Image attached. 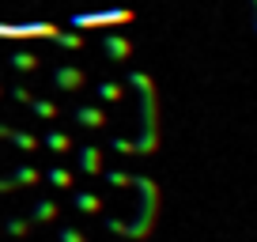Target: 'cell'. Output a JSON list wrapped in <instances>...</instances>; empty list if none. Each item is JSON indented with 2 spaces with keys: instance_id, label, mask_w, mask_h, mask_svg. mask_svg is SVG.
Returning a JSON list of instances; mask_svg holds the SVG:
<instances>
[{
  "instance_id": "cell-10",
  "label": "cell",
  "mask_w": 257,
  "mask_h": 242,
  "mask_svg": "<svg viewBox=\"0 0 257 242\" xmlns=\"http://www.w3.org/2000/svg\"><path fill=\"white\" fill-rule=\"evenodd\" d=\"M57 216H61V204H57V201H49V197L34 201V208H31V223H53Z\"/></svg>"
},
{
  "instance_id": "cell-11",
  "label": "cell",
  "mask_w": 257,
  "mask_h": 242,
  "mask_svg": "<svg viewBox=\"0 0 257 242\" xmlns=\"http://www.w3.org/2000/svg\"><path fill=\"white\" fill-rule=\"evenodd\" d=\"M95 98L98 102H121V98H125V83H117V80L95 83Z\"/></svg>"
},
{
  "instance_id": "cell-12",
  "label": "cell",
  "mask_w": 257,
  "mask_h": 242,
  "mask_svg": "<svg viewBox=\"0 0 257 242\" xmlns=\"http://www.w3.org/2000/svg\"><path fill=\"white\" fill-rule=\"evenodd\" d=\"M27 106H31V110H34V117H42V121H57V117H61L57 102H49V98H31Z\"/></svg>"
},
{
  "instance_id": "cell-18",
  "label": "cell",
  "mask_w": 257,
  "mask_h": 242,
  "mask_svg": "<svg viewBox=\"0 0 257 242\" xmlns=\"http://www.w3.org/2000/svg\"><path fill=\"white\" fill-rule=\"evenodd\" d=\"M57 242H87V234H83L80 227H72V223H61L57 227Z\"/></svg>"
},
{
  "instance_id": "cell-1",
  "label": "cell",
  "mask_w": 257,
  "mask_h": 242,
  "mask_svg": "<svg viewBox=\"0 0 257 242\" xmlns=\"http://www.w3.org/2000/svg\"><path fill=\"white\" fill-rule=\"evenodd\" d=\"M125 83L137 91V113H140V137H110V148L121 155H155L159 152V91L148 72H128Z\"/></svg>"
},
{
  "instance_id": "cell-20",
  "label": "cell",
  "mask_w": 257,
  "mask_h": 242,
  "mask_svg": "<svg viewBox=\"0 0 257 242\" xmlns=\"http://www.w3.org/2000/svg\"><path fill=\"white\" fill-rule=\"evenodd\" d=\"M8 137L19 144V152H34V148H38V137H34V133H19V129H12Z\"/></svg>"
},
{
  "instance_id": "cell-2",
  "label": "cell",
  "mask_w": 257,
  "mask_h": 242,
  "mask_svg": "<svg viewBox=\"0 0 257 242\" xmlns=\"http://www.w3.org/2000/svg\"><path fill=\"white\" fill-rule=\"evenodd\" d=\"M128 186L137 189V216L133 219H113V216H102V227L110 234H121V238H148L155 231V219H159V186H155L148 174H133Z\"/></svg>"
},
{
  "instance_id": "cell-15",
  "label": "cell",
  "mask_w": 257,
  "mask_h": 242,
  "mask_svg": "<svg viewBox=\"0 0 257 242\" xmlns=\"http://www.w3.org/2000/svg\"><path fill=\"white\" fill-rule=\"evenodd\" d=\"M12 182H16V186H38V182H42V170L31 167V163H23V167H16Z\"/></svg>"
},
{
  "instance_id": "cell-6",
  "label": "cell",
  "mask_w": 257,
  "mask_h": 242,
  "mask_svg": "<svg viewBox=\"0 0 257 242\" xmlns=\"http://www.w3.org/2000/svg\"><path fill=\"white\" fill-rule=\"evenodd\" d=\"M133 38H125V34H117V31H106L102 34V53L110 57V61H128L133 57Z\"/></svg>"
},
{
  "instance_id": "cell-7",
  "label": "cell",
  "mask_w": 257,
  "mask_h": 242,
  "mask_svg": "<svg viewBox=\"0 0 257 242\" xmlns=\"http://www.w3.org/2000/svg\"><path fill=\"white\" fill-rule=\"evenodd\" d=\"M72 121H80V129H106V110L102 106H87V102H80L72 110Z\"/></svg>"
},
{
  "instance_id": "cell-8",
  "label": "cell",
  "mask_w": 257,
  "mask_h": 242,
  "mask_svg": "<svg viewBox=\"0 0 257 242\" xmlns=\"http://www.w3.org/2000/svg\"><path fill=\"white\" fill-rule=\"evenodd\" d=\"M38 144L46 148V152H53V155H68V152L76 148V144H72V137H68V133H61V129H49L46 137L38 140Z\"/></svg>"
},
{
  "instance_id": "cell-19",
  "label": "cell",
  "mask_w": 257,
  "mask_h": 242,
  "mask_svg": "<svg viewBox=\"0 0 257 242\" xmlns=\"http://www.w3.org/2000/svg\"><path fill=\"white\" fill-rule=\"evenodd\" d=\"M102 178L110 182L113 189H125V186H128V178H133V174H128V170H121V167H110V170H102Z\"/></svg>"
},
{
  "instance_id": "cell-13",
  "label": "cell",
  "mask_w": 257,
  "mask_h": 242,
  "mask_svg": "<svg viewBox=\"0 0 257 242\" xmlns=\"http://www.w3.org/2000/svg\"><path fill=\"white\" fill-rule=\"evenodd\" d=\"M42 178H46L53 189H72V170H64V167H49Z\"/></svg>"
},
{
  "instance_id": "cell-4",
  "label": "cell",
  "mask_w": 257,
  "mask_h": 242,
  "mask_svg": "<svg viewBox=\"0 0 257 242\" xmlns=\"http://www.w3.org/2000/svg\"><path fill=\"white\" fill-rule=\"evenodd\" d=\"M72 155H76V167H80V174H87V178H98L106 170V163H102V148H95V144H80V148H72Z\"/></svg>"
},
{
  "instance_id": "cell-3",
  "label": "cell",
  "mask_w": 257,
  "mask_h": 242,
  "mask_svg": "<svg viewBox=\"0 0 257 242\" xmlns=\"http://www.w3.org/2000/svg\"><path fill=\"white\" fill-rule=\"evenodd\" d=\"M137 19V12L133 8H98V12H76L72 19H68V27L72 31H91V27H128Z\"/></svg>"
},
{
  "instance_id": "cell-21",
  "label": "cell",
  "mask_w": 257,
  "mask_h": 242,
  "mask_svg": "<svg viewBox=\"0 0 257 242\" xmlns=\"http://www.w3.org/2000/svg\"><path fill=\"white\" fill-rule=\"evenodd\" d=\"M12 98H16V102H31V91H27V87H12Z\"/></svg>"
},
{
  "instance_id": "cell-22",
  "label": "cell",
  "mask_w": 257,
  "mask_h": 242,
  "mask_svg": "<svg viewBox=\"0 0 257 242\" xmlns=\"http://www.w3.org/2000/svg\"><path fill=\"white\" fill-rule=\"evenodd\" d=\"M0 95H4V87H0Z\"/></svg>"
},
{
  "instance_id": "cell-9",
  "label": "cell",
  "mask_w": 257,
  "mask_h": 242,
  "mask_svg": "<svg viewBox=\"0 0 257 242\" xmlns=\"http://www.w3.org/2000/svg\"><path fill=\"white\" fill-rule=\"evenodd\" d=\"M72 204H76V212H83V216H98V212H102V197L87 193V189H72Z\"/></svg>"
},
{
  "instance_id": "cell-16",
  "label": "cell",
  "mask_w": 257,
  "mask_h": 242,
  "mask_svg": "<svg viewBox=\"0 0 257 242\" xmlns=\"http://www.w3.org/2000/svg\"><path fill=\"white\" fill-rule=\"evenodd\" d=\"M31 219H23V216H8L4 219V227H0V231H8L12 238H27V234H31Z\"/></svg>"
},
{
  "instance_id": "cell-5",
  "label": "cell",
  "mask_w": 257,
  "mask_h": 242,
  "mask_svg": "<svg viewBox=\"0 0 257 242\" xmlns=\"http://www.w3.org/2000/svg\"><path fill=\"white\" fill-rule=\"evenodd\" d=\"M53 83H57V91H83L87 87V76H83V68L80 65H57L53 68Z\"/></svg>"
},
{
  "instance_id": "cell-14",
  "label": "cell",
  "mask_w": 257,
  "mask_h": 242,
  "mask_svg": "<svg viewBox=\"0 0 257 242\" xmlns=\"http://www.w3.org/2000/svg\"><path fill=\"white\" fill-rule=\"evenodd\" d=\"M8 65L16 68V72H34V68H38V57L27 53V49H16V53L8 57Z\"/></svg>"
},
{
  "instance_id": "cell-17",
  "label": "cell",
  "mask_w": 257,
  "mask_h": 242,
  "mask_svg": "<svg viewBox=\"0 0 257 242\" xmlns=\"http://www.w3.org/2000/svg\"><path fill=\"white\" fill-rule=\"evenodd\" d=\"M53 42H57L61 49H83V34H80V31H57Z\"/></svg>"
}]
</instances>
